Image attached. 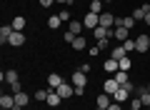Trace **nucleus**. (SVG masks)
<instances>
[{
    "label": "nucleus",
    "mask_w": 150,
    "mask_h": 110,
    "mask_svg": "<svg viewBox=\"0 0 150 110\" xmlns=\"http://www.w3.org/2000/svg\"><path fill=\"white\" fill-rule=\"evenodd\" d=\"M60 83H63V78H60V75H55V73H53V75H48V85H50V88H53V90L58 88Z\"/></svg>",
    "instance_id": "5701e85b"
},
{
    "label": "nucleus",
    "mask_w": 150,
    "mask_h": 110,
    "mask_svg": "<svg viewBox=\"0 0 150 110\" xmlns=\"http://www.w3.org/2000/svg\"><path fill=\"white\" fill-rule=\"evenodd\" d=\"M10 25L15 28L18 33H23V28H25V18H23V15H15V18H13V23H10Z\"/></svg>",
    "instance_id": "aec40b11"
},
{
    "label": "nucleus",
    "mask_w": 150,
    "mask_h": 110,
    "mask_svg": "<svg viewBox=\"0 0 150 110\" xmlns=\"http://www.w3.org/2000/svg\"><path fill=\"white\" fill-rule=\"evenodd\" d=\"M135 50L145 55V53L150 50V35H145V33H143V35H138V38H135Z\"/></svg>",
    "instance_id": "f03ea898"
},
{
    "label": "nucleus",
    "mask_w": 150,
    "mask_h": 110,
    "mask_svg": "<svg viewBox=\"0 0 150 110\" xmlns=\"http://www.w3.org/2000/svg\"><path fill=\"white\" fill-rule=\"evenodd\" d=\"M110 58H115V60H123V58H128V53H125V48H123V45H118V48H112Z\"/></svg>",
    "instance_id": "6ab92c4d"
},
{
    "label": "nucleus",
    "mask_w": 150,
    "mask_h": 110,
    "mask_svg": "<svg viewBox=\"0 0 150 110\" xmlns=\"http://www.w3.org/2000/svg\"><path fill=\"white\" fill-rule=\"evenodd\" d=\"M60 25H63V20H60V15H50V18H48V28H50V30H58Z\"/></svg>",
    "instance_id": "412c9836"
},
{
    "label": "nucleus",
    "mask_w": 150,
    "mask_h": 110,
    "mask_svg": "<svg viewBox=\"0 0 150 110\" xmlns=\"http://www.w3.org/2000/svg\"><path fill=\"white\" fill-rule=\"evenodd\" d=\"M123 48H125V53H135V38H128L123 43Z\"/></svg>",
    "instance_id": "c85d7f7f"
},
{
    "label": "nucleus",
    "mask_w": 150,
    "mask_h": 110,
    "mask_svg": "<svg viewBox=\"0 0 150 110\" xmlns=\"http://www.w3.org/2000/svg\"><path fill=\"white\" fill-rule=\"evenodd\" d=\"M10 93H13V95L23 93V85H20V80H18V83H10Z\"/></svg>",
    "instance_id": "7c9ffc66"
},
{
    "label": "nucleus",
    "mask_w": 150,
    "mask_h": 110,
    "mask_svg": "<svg viewBox=\"0 0 150 110\" xmlns=\"http://www.w3.org/2000/svg\"><path fill=\"white\" fill-rule=\"evenodd\" d=\"M135 18L133 15H115V28H128V30H133L135 28Z\"/></svg>",
    "instance_id": "f257e3e1"
},
{
    "label": "nucleus",
    "mask_w": 150,
    "mask_h": 110,
    "mask_svg": "<svg viewBox=\"0 0 150 110\" xmlns=\"http://www.w3.org/2000/svg\"><path fill=\"white\" fill-rule=\"evenodd\" d=\"M55 93H58L60 95V98H73V95H75V85H68V83H60L58 85V88H55Z\"/></svg>",
    "instance_id": "20e7f679"
},
{
    "label": "nucleus",
    "mask_w": 150,
    "mask_h": 110,
    "mask_svg": "<svg viewBox=\"0 0 150 110\" xmlns=\"http://www.w3.org/2000/svg\"><path fill=\"white\" fill-rule=\"evenodd\" d=\"M60 100H63V98H60V95L55 93L53 88H48V100H45V103H48L50 108H58V105H60Z\"/></svg>",
    "instance_id": "4468645a"
},
{
    "label": "nucleus",
    "mask_w": 150,
    "mask_h": 110,
    "mask_svg": "<svg viewBox=\"0 0 150 110\" xmlns=\"http://www.w3.org/2000/svg\"><path fill=\"white\" fill-rule=\"evenodd\" d=\"M95 110H105V108H95Z\"/></svg>",
    "instance_id": "a19ab883"
},
{
    "label": "nucleus",
    "mask_w": 150,
    "mask_h": 110,
    "mask_svg": "<svg viewBox=\"0 0 150 110\" xmlns=\"http://www.w3.org/2000/svg\"><path fill=\"white\" fill-rule=\"evenodd\" d=\"M38 3H40V5H43V8H50V5H53V3H55V0H38Z\"/></svg>",
    "instance_id": "f704fd0d"
},
{
    "label": "nucleus",
    "mask_w": 150,
    "mask_h": 110,
    "mask_svg": "<svg viewBox=\"0 0 150 110\" xmlns=\"http://www.w3.org/2000/svg\"><path fill=\"white\" fill-rule=\"evenodd\" d=\"M55 3H60V5H65V8H68V5H73L75 0H55Z\"/></svg>",
    "instance_id": "4c0bfd02"
},
{
    "label": "nucleus",
    "mask_w": 150,
    "mask_h": 110,
    "mask_svg": "<svg viewBox=\"0 0 150 110\" xmlns=\"http://www.w3.org/2000/svg\"><path fill=\"white\" fill-rule=\"evenodd\" d=\"M148 90H150V83H148Z\"/></svg>",
    "instance_id": "37998d69"
},
{
    "label": "nucleus",
    "mask_w": 150,
    "mask_h": 110,
    "mask_svg": "<svg viewBox=\"0 0 150 110\" xmlns=\"http://www.w3.org/2000/svg\"><path fill=\"white\" fill-rule=\"evenodd\" d=\"M95 103H98V108H110V103H112V95H108V93H103V95H98V100H95Z\"/></svg>",
    "instance_id": "f3484780"
},
{
    "label": "nucleus",
    "mask_w": 150,
    "mask_h": 110,
    "mask_svg": "<svg viewBox=\"0 0 150 110\" xmlns=\"http://www.w3.org/2000/svg\"><path fill=\"white\" fill-rule=\"evenodd\" d=\"M90 13H103V0H90Z\"/></svg>",
    "instance_id": "a878e982"
},
{
    "label": "nucleus",
    "mask_w": 150,
    "mask_h": 110,
    "mask_svg": "<svg viewBox=\"0 0 150 110\" xmlns=\"http://www.w3.org/2000/svg\"><path fill=\"white\" fill-rule=\"evenodd\" d=\"M3 80H5L8 85H10V83H18V73H15V70H5V73H3Z\"/></svg>",
    "instance_id": "4be33fe9"
},
{
    "label": "nucleus",
    "mask_w": 150,
    "mask_h": 110,
    "mask_svg": "<svg viewBox=\"0 0 150 110\" xmlns=\"http://www.w3.org/2000/svg\"><path fill=\"white\" fill-rule=\"evenodd\" d=\"M100 25L103 28H115V15L112 13H100Z\"/></svg>",
    "instance_id": "ddd939ff"
},
{
    "label": "nucleus",
    "mask_w": 150,
    "mask_h": 110,
    "mask_svg": "<svg viewBox=\"0 0 150 110\" xmlns=\"http://www.w3.org/2000/svg\"><path fill=\"white\" fill-rule=\"evenodd\" d=\"M148 13H150V3H145L143 8H135V10H133V18L138 23H145V15H148Z\"/></svg>",
    "instance_id": "0eeeda50"
},
{
    "label": "nucleus",
    "mask_w": 150,
    "mask_h": 110,
    "mask_svg": "<svg viewBox=\"0 0 150 110\" xmlns=\"http://www.w3.org/2000/svg\"><path fill=\"white\" fill-rule=\"evenodd\" d=\"M130 110H138V108H130Z\"/></svg>",
    "instance_id": "79ce46f5"
},
{
    "label": "nucleus",
    "mask_w": 150,
    "mask_h": 110,
    "mask_svg": "<svg viewBox=\"0 0 150 110\" xmlns=\"http://www.w3.org/2000/svg\"><path fill=\"white\" fill-rule=\"evenodd\" d=\"M63 38H65V43H68V45H73V43H75V38H78V35H75V33H70V30H68V33H65Z\"/></svg>",
    "instance_id": "473e14b6"
},
{
    "label": "nucleus",
    "mask_w": 150,
    "mask_h": 110,
    "mask_svg": "<svg viewBox=\"0 0 150 110\" xmlns=\"http://www.w3.org/2000/svg\"><path fill=\"white\" fill-rule=\"evenodd\" d=\"M33 98H35V100H40V103H45V100H48V88H45V90H38V93L33 95Z\"/></svg>",
    "instance_id": "c756f323"
},
{
    "label": "nucleus",
    "mask_w": 150,
    "mask_h": 110,
    "mask_svg": "<svg viewBox=\"0 0 150 110\" xmlns=\"http://www.w3.org/2000/svg\"><path fill=\"white\" fill-rule=\"evenodd\" d=\"M118 65H120V70H123V73H128V70L133 68V63H130V58H123V60H118Z\"/></svg>",
    "instance_id": "cd10ccee"
},
{
    "label": "nucleus",
    "mask_w": 150,
    "mask_h": 110,
    "mask_svg": "<svg viewBox=\"0 0 150 110\" xmlns=\"http://www.w3.org/2000/svg\"><path fill=\"white\" fill-rule=\"evenodd\" d=\"M108 110H123V105H120V103H110V108H108Z\"/></svg>",
    "instance_id": "e433bc0d"
},
{
    "label": "nucleus",
    "mask_w": 150,
    "mask_h": 110,
    "mask_svg": "<svg viewBox=\"0 0 150 110\" xmlns=\"http://www.w3.org/2000/svg\"><path fill=\"white\" fill-rule=\"evenodd\" d=\"M130 108H143V100H140V98H133V100H130Z\"/></svg>",
    "instance_id": "72a5a7b5"
},
{
    "label": "nucleus",
    "mask_w": 150,
    "mask_h": 110,
    "mask_svg": "<svg viewBox=\"0 0 150 110\" xmlns=\"http://www.w3.org/2000/svg\"><path fill=\"white\" fill-rule=\"evenodd\" d=\"M85 83H88V73H83V70L73 73V85L75 88H85Z\"/></svg>",
    "instance_id": "1a4fd4ad"
},
{
    "label": "nucleus",
    "mask_w": 150,
    "mask_h": 110,
    "mask_svg": "<svg viewBox=\"0 0 150 110\" xmlns=\"http://www.w3.org/2000/svg\"><path fill=\"white\" fill-rule=\"evenodd\" d=\"M135 93H138V98L143 100V105L148 108V105H150V90H148V85H140V88H135Z\"/></svg>",
    "instance_id": "9d476101"
},
{
    "label": "nucleus",
    "mask_w": 150,
    "mask_h": 110,
    "mask_svg": "<svg viewBox=\"0 0 150 110\" xmlns=\"http://www.w3.org/2000/svg\"><path fill=\"white\" fill-rule=\"evenodd\" d=\"M112 78L118 80V85H125V83H128V73H123V70H118V73L112 75Z\"/></svg>",
    "instance_id": "bb28decb"
},
{
    "label": "nucleus",
    "mask_w": 150,
    "mask_h": 110,
    "mask_svg": "<svg viewBox=\"0 0 150 110\" xmlns=\"http://www.w3.org/2000/svg\"><path fill=\"white\" fill-rule=\"evenodd\" d=\"M73 50H85V35H78V38H75Z\"/></svg>",
    "instance_id": "393cba45"
},
{
    "label": "nucleus",
    "mask_w": 150,
    "mask_h": 110,
    "mask_svg": "<svg viewBox=\"0 0 150 110\" xmlns=\"http://www.w3.org/2000/svg\"><path fill=\"white\" fill-rule=\"evenodd\" d=\"M28 100H30V95H25V93H18L15 95V105H20V108H25Z\"/></svg>",
    "instance_id": "b1692460"
},
{
    "label": "nucleus",
    "mask_w": 150,
    "mask_h": 110,
    "mask_svg": "<svg viewBox=\"0 0 150 110\" xmlns=\"http://www.w3.org/2000/svg\"><path fill=\"white\" fill-rule=\"evenodd\" d=\"M125 100H130V90L125 88V85H120V88H118V93L112 95V103H120V105H123Z\"/></svg>",
    "instance_id": "39448f33"
},
{
    "label": "nucleus",
    "mask_w": 150,
    "mask_h": 110,
    "mask_svg": "<svg viewBox=\"0 0 150 110\" xmlns=\"http://www.w3.org/2000/svg\"><path fill=\"white\" fill-rule=\"evenodd\" d=\"M83 25H85V30H95V28L100 25V15H98V13H88V15L83 18Z\"/></svg>",
    "instance_id": "7ed1b4c3"
},
{
    "label": "nucleus",
    "mask_w": 150,
    "mask_h": 110,
    "mask_svg": "<svg viewBox=\"0 0 150 110\" xmlns=\"http://www.w3.org/2000/svg\"><path fill=\"white\" fill-rule=\"evenodd\" d=\"M118 88H120V85H118V80H115V78H108L105 83H103V93H108V95H115V93H118Z\"/></svg>",
    "instance_id": "423d86ee"
},
{
    "label": "nucleus",
    "mask_w": 150,
    "mask_h": 110,
    "mask_svg": "<svg viewBox=\"0 0 150 110\" xmlns=\"http://www.w3.org/2000/svg\"><path fill=\"white\" fill-rule=\"evenodd\" d=\"M98 48L100 50H108V40H98Z\"/></svg>",
    "instance_id": "c9c22d12"
},
{
    "label": "nucleus",
    "mask_w": 150,
    "mask_h": 110,
    "mask_svg": "<svg viewBox=\"0 0 150 110\" xmlns=\"http://www.w3.org/2000/svg\"><path fill=\"white\" fill-rule=\"evenodd\" d=\"M13 33H15V28H13V25H3V28H0V45H5V43L10 40Z\"/></svg>",
    "instance_id": "9b49d317"
},
{
    "label": "nucleus",
    "mask_w": 150,
    "mask_h": 110,
    "mask_svg": "<svg viewBox=\"0 0 150 110\" xmlns=\"http://www.w3.org/2000/svg\"><path fill=\"white\" fill-rule=\"evenodd\" d=\"M8 45H13V48H20V45H25V33H13L10 35V40H8Z\"/></svg>",
    "instance_id": "6e6552de"
},
{
    "label": "nucleus",
    "mask_w": 150,
    "mask_h": 110,
    "mask_svg": "<svg viewBox=\"0 0 150 110\" xmlns=\"http://www.w3.org/2000/svg\"><path fill=\"white\" fill-rule=\"evenodd\" d=\"M58 15H60V20H63V23H70V20H73V18H70L73 13H70V10H63V13H58Z\"/></svg>",
    "instance_id": "2f4dec72"
},
{
    "label": "nucleus",
    "mask_w": 150,
    "mask_h": 110,
    "mask_svg": "<svg viewBox=\"0 0 150 110\" xmlns=\"http://www.w3.org/2000/svg\"><path fill=\"white\" fill-rule=\"evenodd\" d=\"M103 3H112V0H103Z\"/></svg>",
    "instance_id": "ea45409f"
},
{
    "label": "nucleus",
    "mask_w": 150,
    "mask_h": 110,
    "mask_svg": "<svg viewBox=\"0 0 150 110\" xmlns=\"http://www.w3.org/2000/svg\"><path fill=\"white\" fill-rule=\"evenodd\" d=\"M83 28H85V25H83V20H70V23H68V30L75 33V35H80Z\"/></svg>",
    "instance_id": "a211bd4d"
},
{
    "label": "nucleus",
    "mask_w": 150,
    "mask_h": 110,
    "mask_svg": "<svg viewBox=\"0 0 150 110\" xmlns=\"http://www.w3.org/2000/svg\"><path fill=\"white\" fill-rule=\"evenodd\" d=\"M128 33H130L128 28H112V38H115V40H120V43H125V40L130 38Z\"/></svg>",
    "instance_id": "2eb2a0df"
},
{
    "label": "nucleus",
    "mask_w": 150,
    "mask_h": 110,
    "mask_svg": "<svg viewBox=\"0 0 150 110\" xmlns=\"http://www.w3.org/2000/svg\"><path fill=\"white\" fill-rule=\"evenodd\" d=\"M103 68H105V70H108L110 75H115V73L120 70V65H118V60H115V58H108L105 63H103Z\"/></svg>",
    "instance_id": "dca6fc26"
},
{
    "label": "nucleus",
    "mask_w": 150,
    "mask_h": 110,
    "mask_svg": "<svg viewBox=\"0 0 150 110\" xmlns=\"http://www.w3.org/2000/svg\"><path fill=\"white\" fill-rule=\"evenodd\" d=\"M0 108L3 110H13L15 108V95H0Z\"/></svg>",
    "instance_id": "f8f14e48"
},
{
    "label": "nucleus",
    "mask_w": 150,
    "mask_h": 110,
    "mask_svg": "<svg viewBox=\"0 0 150 110\" xmlns=\"http://www.w3.org/2000/svg\"><path fill=\"white\" fill-rule=\"evenodd\" d=\"M145 25H150V13H148V15H145Z\"/></svg>",
    "instance_id": "58836bf2"
}]
</instances>
